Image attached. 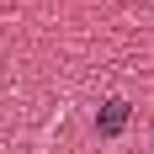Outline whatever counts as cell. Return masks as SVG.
<instances>
[{
    "label": "cell",
    "instance_id": "6da1fadb",
    "mask_svg": "<svg viewBox=\"0 0 154 154\" xmlns=\"http://www.w3.org/2000/svg\"><path fill=\"white\" fill-rule=\"evenodd\" d=\"M128 122H133V101H122V96L101 101V112H96V133H101V138H122Z\"/></svg>",
    "mask_w": 154,
    "mask_h": 154
}]
</instances>
